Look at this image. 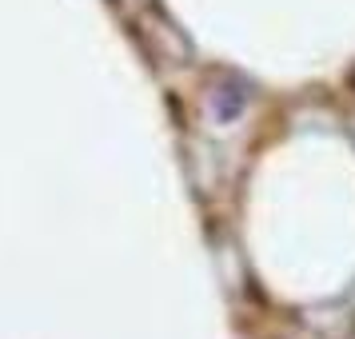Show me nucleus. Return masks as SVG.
I'll return each instance as SVG.
<instances>
[{"label":"nucleus","mask_w":355,"mask_h":339,"mask_svg":"<svg viewBox=\"0 0 355 339\" xmlns=\"http://www.w3.org/2000/svg\"><path fill=\"white\" fill-rule=\"evenodd\" d=\"M136 36H140L144 52L160 68H192L196 64L192 36L168 17L160 4H144V8L136 12Z\"/></svg>","instance_id":"f257e3e1"},{"label":"nucleus","mask_w":355,"mask_h":339,"mask_svg":"<svg viewBox=\"0 0 355 339\" xmlns=\"http://www.w3.org/2000/svg\"><path fill=\"white\" fill-rule=\"evenodd\" d=\"M256 100V88L236 72H211L200 92V108L211 128H236Z\"/></svg>","instance_id":"f03ea898"},{"label":"nucleus","mask_w":355,"mask_h":339,"mask_svg":"<svg viewBox=\"0 0 355 339\" xmlns=\"http://www.w3.org/2000/svg\"><path fill=\"white\" fill-rule=\"evenodd\" d=\"M300 327L311 339H355V299H323L300 307Z\"/></svg>","instance_id":"7ed1b4c3"},{"label":"nucleus","mask_w":355,"mask_h":339,"mask_svg":"<svg viewBox=\"0 0 355 339\" xmlns=\"http://www.w3.org/2000/svg\"><path fill=\"white\" fill-rule=\"evenodd\" d=\"M211 259H216V272H220L224 291L232 299H243L252 291V268H248L240 243H236V236L227 227H216L211 232Z\"/></svg>","instance_id":"20e7f679"},{"label":"nucleus","mask_w":355,"mask_h":339,"mask_svg":"<svg viewBox=\"0 0 355 339\" xmlns=\"http://www.w3.org/2000/svg\"><path fill=\"white\" fill-rule=\"evenodd\" d=\"M188 176H192L196 192H211L220 184L224 168H220L216 144H208V140H188Z\"/></svg>","instance_id":"39448f33"},{"label":"nucleus","mask_w":355,"mask_h":339,"mask_svg":"<svg viewBox=\"0 0 355 339\" xmlns=\"http://www.w3.org/2000/svg\"><path fill=\"white\" fill-rule=\"evenodd\" d=\"M352 136H355V116H352Z\"/></svg>","instance_id":"423d86ee"},{"label":"nucleus","mask_w":355,"mask_h":339,"mask_svg":"<svg viewBox=\"0 0 355 339\" xmlns=\"http://www.w3.org/2000/svg\"><path fill=\"white\" fill-rule=\"evenodd\" d=\"M352 88H355V72H352Z\"/></svg>","instance_id":"0eeeda50"}]
</instances>
